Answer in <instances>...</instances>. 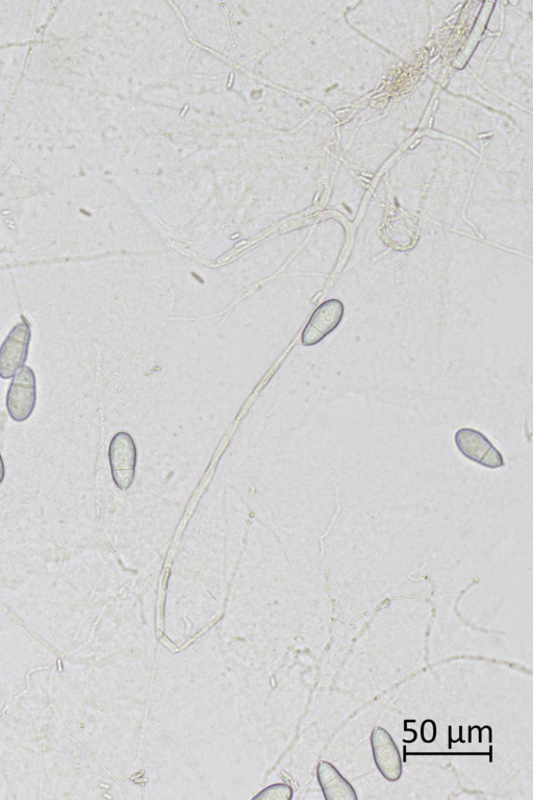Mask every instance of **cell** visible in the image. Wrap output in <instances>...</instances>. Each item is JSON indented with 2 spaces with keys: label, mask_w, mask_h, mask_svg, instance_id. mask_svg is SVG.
Segmentation results:
<instances>
[{
  "label": "cell",
  "mask_w": 533,
  "mask_h": 800,
  "mask_svg": "<svg viewBox=\"0 0 533 800\" xmlns=\"http://www.w3.org/2000/svg\"><path fill=\"white\" fill-rule=\"evenodd\" d=\"M37 404V380L29 366L20 368L13 377L7 394V410L16 422L28 420Z\"/></svg>",
  "instance_id": "6da1fadb"
},
{
  "label": "cell",
  "mask_w": 533,
  "mask_h": 800,
  "mask_svg": "<svg viewBox=\"0 0 533 800\" xmlns=\"http://www.w3.org/2000/svg\"><path fill=\"white\" fill-rule=\"evenodd\" d=\"M112 478L118 489L131 488L136 475L138 450L133 437L125 432L117 433L109 447Z\"/></svg>",
  "instance_id": "7a4b0ae2"
},
{
  "label": "cell",
  "mask_w": 533,
  "mask_h": 800,
  "mask_svg": "<svg viewBox=\"0 0 533 800\" xmlns=\"http://www.w3.org/2000/svg\"><path fill=\"white\" fill-rule=\"evenodd\" d=\"M31 339L32 330L28 322L15 325L0 346V378L13 379L16 372L27 363Z\"/></svg>",
  "instance_id": "3957f363"
},
{
  "label": "cell",
  "mask_w": 533,
  "mask_h": 800,
  "mask_svg": "<svg viewBox=\"0 0 533 800\" xmlns=\"http://www.w3.org/2000/svg\"><path fill=\"white\" fill-rule=\"evenodd\" d=\"M454 440L467 459L492 469L504 466L503 456L484 434L464 428L456 432Z\"/></svg>",
  "instance_id": "277c9868"
},
{
  "label": "cell",
  "mask_w": 533,
  "mask_h": 800,
  "mask_svg": "<svg viewBox=\"0 0 533 800\" xmlns=\"http://www.w3.org/2000/svg\"><path fill=\"white\" fill-rule=\"evenodd\" d=\"M344 305L339 299H329L313 313L307 327L302 332L301 342L313 346L334 332L344 317Z\"/></svg>",
  "instance_id": "5b68a950"
},
{
  "label": "cell",
  "mask_w": 533,
  "mask_h": 800,
  "mask_svg": "<svg viewBox=\"0 0 533 800\" xmlns=\"http://www.w3.org/2000/svg\"><path fill=\"white\" fill-rule=\"evenodd\" d=\"M371 746L379 772L390 782L398 781L402 775V760L392 736L385 729L376 727L371 734Z\"/></svg>",
  "instance_id": "8992f818"
},
{
  "label": "cell",
  "mask_w": 533,
  "mask_h": 800,
  "mask_svg": "<svg viewBox=\"0 0 533 800\" xmlns=\"http://www.w3.org/2000/svg\"><path fill=\"white\" fill-rule=\"evenodd\" d=\"M317 777L325 799L358 800L357 792L333 764L321 761Z\"/></svg>",
  "instance_id": "52a82bcc"
},
{
  "label": "cell",
  "mask_w": 533,
  "mask_h": 800,
  "mask_svg": "<svg viewBox=\"0 0 533 800\" xmlns=\"http://www.w3.org/2000/svg\"><path fill=\"white\" fill-rule=\"evenodd\" d=\"M293 796V790L290 786L284 784H277L271 787H268L264 791H262L259 795L255 797V799H267V800H289Z\"/></svg>",
  "instance_id": "ba28073f"
},
{
  "label": "cell",
  "mask_w": 533,
  "mask_h": 800,
  "mask_svg": "<svg viewBox=\"0 0 533 800\" xmlns=\"http://www.w3.org/2000/svg\"><path fill=\"white\" fill-rule=\"evenodd\" d=\"M437 736L436 723L431 720H426L422 724V738L425 742L430 743L435 741Z\"/></svg>",
  "instance_id": "9c48e42d"
},
{
  "label": "cell",
  "mask_w": 533,
  "mask_h": 800,
  "mask_svg": "<svg viewBox=\"0 0 533 800\" xmlns=\"http://www.w3.org/2000/svg\"><path fill=\"white\" fill-rule=\"evenodd\" d=\"M6 469L2 455H0V484H3L5 480Z\"/></svg>",
  "instance_id": "30bf717a"
},
{
  "label": "cell",
  "mask_w": 533,
  "mask_h": 800,
  "mask_svg": "<svg viewBox=\"0 0 533 800\" xmlns=\"http://www.w3.org/2000/svg\"><path fill=\"white\" fill-rule=\"evenodd\" d=\"M233 81H234V74H231V80L230 83H228V87H232Z\"/></svg>",
  "instance_id": "8fae6325"
},
{
  "label": "cell",
  "mask_w": 533,
  "mask_h": 800,
  "mask_svg": "<svg viewBox=\"0 0 533 800\" xmlns=\"http://www.w3.org/2000/svg\"><path fill=\"white\" fill-rule=\"evenodd\" d=\"M187 110H188V106H186V107H185V109H184V112L182 113V117H184V116H185V114H186Z\"/></svg>",
  "instance_id": "7c38bea8"
}]
</instances>
